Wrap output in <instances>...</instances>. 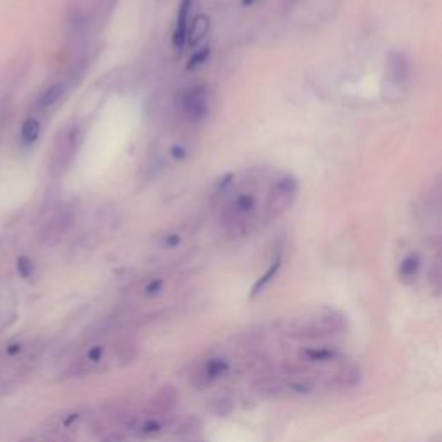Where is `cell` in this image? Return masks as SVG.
<instances>
[{
  "mask_svg": "<svg viewBox=\"0 0 442 442\" xmlns=\"http://www.w3.org/2000/svg\"><path fill=\"white\" fill-rule=\"evenodd\" d=\"M363 382V371L358 364H346L335 371L334 377L330 378V385L337 390H351L356 389Z\"/></svg>",
  "mask_w": 442,
  "mask_h": 442,
  "instance_id": "obj_8",
  "label": "cell"
},
{
  "mask_svg": "<svg viewBox=\"0 0 442 442\" xmlns=\"http://www.w3.org/2000/svg\"><path fill=\"white\" fill-rule=\"evenodd\" d=\"M408 76H410V66H408L404 54H390L389 63H387V78H389V82L397 87H403L404 82L408 80Z\"/></svg>",
  "mask_w": 442,
  "mask_h": 442,
  "instance_id": "obj_9",
  "label": "cell"
},
{
  "mask_svg": "<svg viewBox=\"0 0 442 442\" xmlns=\"http://www.w3.org/2000/svg\"><path fill=\"white\" fill-rule=\"evenodd\" d=\"M213 382H214V380H213V377H211L209 374H207V370H206V367H204V363L199 364V367H197L196 370H193L192 374H190V377H189V383L192 385V389H196V390L207 389V387H209Z\"/></svg>",
  "mask_w": 442,
  "mask_h": 442,
  "instance_id": "obj_21",
  "label": "cell"
},
{
  "mask_svg": "<svg viewBox=\"0 0 442 442\" xmlns=\"http://www.w3.org/2000/svg\"><path fill=\"white\" fill-rule=\"evenodd\" d=\"M200 430H202V420L196 415H190L182 418L175 425L173 434L177 437H180V439H190V437H199Z\"/></svg>",
  "mask_w": 442,
  "mask_h": 442,
  "instance_id": "obj_13",
  "label": "cell"
},
{
  "mask_svg": "<svg viewBox=\"0 0 442 442\" xmlns=\"http://www.w3.org/2000/svg\"><path fill=\"white\" fill-rule=\"evenodd\" d=\"M297 193V180L292 175H285L273 185L272 197H270V213L279 216L292 204Z\"/></svg>",
  "mask_w": 442,
  "mask_h": 442,
  "instance_id": "obj_4",
  "label": "cell"
},
{
  "mask_svg": "<svg viewBox=\"0 0 442 442\" xmlns=\"http://www.w3.org/2000/svg\"><path fill=\"white\" fill-rule=\"evenodd\" d=\"M287 385V390H292L295 394H301V396H306V394H311L315 390V382L311 378H288L285 382Z\"/></svg>",
  "mask_w": 442,
  "mask_h": 442,
  "instance_id": "obj_22",
  "label": "cell"
},
{
  "mask_svg": "<svg viewBox=\"0 0 442 442\" xmlns=\"http://www.w3.org/2000/svg\"><path fill=\"white\" fill-rule=\"evenodd\" d=\"M348 328V320L341 313H328V315L318 316L315 320L299 321L288 327V337L301 342H315L323 339L339 335Z\"/></svg>",
  "mask_w": 442,
  "mask_h": 442,
  "instance_id": "obj_1",
  "label": "cell"
},
{
  "mask_svg": "<svg viewBox=\"0 0 442 442\" xmlns=\"http://www.w3.org/2000/svg\"><path fill=\"white\" fill-rule=\"evenodd\" d=\"M178 403H180V390L173 383H164L147 401L144 411L151 418H161V416H168L177 410Z\"/></svg>",
  "mask_w": 442,
  "mask_h": 442,
  "instance_id": "obj_2",
  "label": "cell"
},
{
  "mask_svg": "<svg viewBox=\"0 0 442 442\" xmlns=\"http://www.w3.org/2000/svg\"><path fill=\"white\" fill-rule=\"evenodd\" d=\"M80 145V131L76 128H68L59 135L54 147L52 156V171L54 173H63L66 168L69 166Z\"/></svg>",
  "mask_w": 442,
  "mask_h": 442,
  "instance_id": "obj_3",
  "label": "cell"
},
{
  "mask_svg": "<svg viewBox=\"0 0 442 442\" xmlns=\"http://www.w3.org/2000/svg\"><path fill=\"white\" fill-rule=\"evenodd\" d=\"M190 7H192V0H182L180 6H178L177 24H175L173 38H171V42H173L175 49H182V47L185 45V42H187Z\"/></svg>",
  "mask_w": 442,
  "mask_h": 442,
  "instance_id": "obj_10",
  "label": "cell"
},
{
  "mask_svg": "<svg viewBox=\"0 0 442 442\" xmlns=\"http://www.w3.org/2000/svg\"><path fill=\"white\" fill-rule=\"evenodd\" d=\"M207 410L216 418H228L235 411V399L230 394H216L207 403Z\"/></svg>",
  "mask_w": 442,
  "mask_h": 442,
  "instance_id": "obj_12",
  "label": "cell"
},
{
  "mask_svg": "<svg viewBox=\"0 0 442 442\" xmlns=\"http://www.w3.org/2000/svg\"><path fill=\"white\" fill-rule=\"evenodd\" d=\"M256 207V199L254 196L249 193H242L237 199H233L232 206H230V216L232 218H246L249 214H253Z\"/></svg>",
  "mask_w": 442,
  "mask_h": 442,
  "instance_id": "obj_18",
  "label": "cell"
},
{
  "mask_svg": "<svg viewBox=\"0 0 442 442\" xmlns=\"http://www.w3.org/2000/svg\"><path fill=\"white\" fill-rule=\"evenodd\" d=\"M182 111L190 121H200L207 115V95L202 87H193L182 97Z\"/></svg>",
  "mask_w": 442,
  "mask_h": 442,
  "instance_id": "obj_6",
  "label": "cell"
},
{
  "mask_svg": "<svg viewBox=\"0 0 442 442\" xmlns=\"http://www.w3.org/2000/svg\"><path fill=\"white\" fill-rule=\"evenodd\" d=\"M204 367H206L207 374L213 377V380L223 377L230 370V363L226 360H223V358H211V360H207L204 363Z\"/></svg>",
  "mask_w": 442,
  "mask_h": 442,
  "instance_id": "obj_23",
  "label": "cell"
},
{
  "mask_svg": "<svg viewBox=\"0 0 442 442\" xmlns=\"http://www.w3.org/2000/svg\"><path fill=\"white\" fill-rule=\"evenodd\" d=\"M73 223V214L71 211H66L61 209L50 218V221L47 223L45 228H43L42 237L45 240H54V239H59L61 235H64L68 232V228L71 226Z\"/></svg>",
  "mask_w": 442,
  "mask_h": 442,
  "instance_id": "obj_11",
  "label": "cell"
},
{
  "mask_svg": "<svg viewBox=\"0 0 442 442\" xmlns=\"http://www.w3.org/2000/svg\"><path fill=\"white\" fill-rule=\"evenodd\" d=\"M90 371H92V363L89 360L76 361V363L71 364V368H68L69 377H85Z\"/></svg>",
  "mask_w": 442,
  "mask_h": 442,
  "instance_id": "obj_25",
  "label": "cell"
},
{
  "mask_svg": "<svg viewBox=\"0 0 442 442\" xmlns=\"http://www.w3.org/2000/svg\"><path fill=\"white\" fill-rule=\"evenodd\" d=\"M138 429H140V434H144V436H151V434H158L159 430H161V423L158 422V420H147V422H144L142 423L140 427H138Z\"/></svg>",
  "mask_w": 442,
  "mask_h": 442,
  "instance_id": "obj_26",
  "label": "cell"
},
{
  "mask_svg": "<svg viewBox=\"0 0 442 442\" xmlns=\"http://www.w3.org/2000/svg\"><path fill=\"white\" fill-rule=\"evenodd\" d=\"M64 94H66L64 83H54V85L47 87V89L38 95L36 109H40V111H47V109L54 108V105L63 98Z\"/></svg>",
  "mask_w": 442,
  "mask_h": 442,
  "instance_id": "obj_14",
  "label": "cell"
},
{
  "mask_svg": "<svg viewBox=\"0 0 442 442\" xmlns=\"http://www.w3.org/2000/svg\"><path fill=\"white\" fill-rule=\"evenodd\" d=\"M207 31H209V17H206V16H202V14H199V16L193 17L192 27H189L187 42L192 47L193 45H199V43L202 42L204 38H206Z\"/></svg>",
  "mask_w": 442,
  "mask_h": 442,
  "instance_id": "obj_16",
  "label": "cell"
},
{
  "mask_svg": "<svg viewBox=\"0 0 442 442\" xmlns=\"http://www.w3.org/2000/svg\"><path fill=\"white\" fill-rule=\"evenodd\" d=\"M282 261H283V256H282V249L277 251L275 258H273L272 265L268 266V270H266L265 273L261 275V279L258 280V282L254 283L253 287V292H251V297H256V295L259 294V292H263L266 288V285H268L270 282H272L273 279L277 277V273L280 272V268H282Z\"/></svg>",
  "mask_w": 442,
  "mask_h": 442,
  "instance_id": "obj_15",
  "label": "cell"
},
{
  "mask_svg": "<svg viewBox=\"0 0 442 442\" xmlns=\"http://www.w3.org/2000/svg\"><path fill=\"white\" fill-rule=\"evenodd\" d=\"M20 272L23 273L24 277H28L31 273V265H30V261H28V259H21L20 261Z\"/></svg>",
  "mask_w": 442,
  "mask_h": 442,
  "instance_id": "obj_30",
  "label": "cell"
},
{
  "mask_svg": "<svg viewBox=\"0 0 442 442\" xmlns=\"http://www.w3.org/2000/svg\"><path fill=\"white\" fill-rule=\"evenodd\" d=\"M163 280H152L151 283L145 287V295H156L163 290Z\"/></svg>",
  "mask_w": 442,
  "mask_h": 442,
  "instance_id": "obj_29",
  "label": "cell"
},
{
  "mask_svg": "<svg viewBox=\"0 0 442 442\" xmlns=\"http://www.w3.org/2000/svg\"><path fill=\"white\" fill-rule=\"evenodd\" d=\"M178 244H180V237L175 235V233H173V235L168 237L166 240H164V246H166V247H175V246H178Z\"/></svg>",
  "mask_w": 442,
  "mask_h": 442,
  "instance_id": "obj_31",
  "label": "cell"
},
{
  "mask_svg": "<svg viewBox=\"0 0 442 442\" xmlns=\"http://www.w3.org/2000/svg\"><path fill=\"white\" fill-rule=\"evenodd\" d=\"M112 353L115 358L118 360L119 364L128 367V364H133L138 360V354H140V344H138L137 337L131 334L121 335L118 341L112 346Z\"/></svg>",
  "mask_w": 442,
  "mask_h": 442,
  "instance_id": "obj_7",
  "label": "cell"
},
{
  "mask_svg": "<svg viewBox=\"0 0 442 442\" xmlns=\"http://www.w3.org/2000/svg\"><path fill=\"white\" fill-rule=\"evenodd\" d=\"M101 442H126V434L121 430H111L102 436Z\"/></svg>",
  "mask_w": 442,
  "mask_h": 442,
  "instance_id": "obj_27",
  "label": "cell"
},
{
  "mask_svg": "<svg viewBox=\"0 0 442 442\" xmlns=\"http://www.w3.org/2000/svg\"><path fill=\"white\" fill-rule=\"evenodd\" d=\"M251 390L261 399H280L287 392V385L283 378L265 371L251 382Z\"/></svg>",
  "mask_w": 442,
  "mask_h": 442,
  "instance_id": "obj_5",
  "label": "cell"
},
{
  "mask_svg": "<svg viewBox=\"0 0 442 442\" xmlns=\"http://www.w3.org/2000/svg\"><path fill=\"white\" fill-rule=\"evenodd\" d=\"M254 3V0H242V6L244 7H251Z\"/></svg>",
  "mask_w": 442,
  "mask_h": 442,
  "instance_id": "obj_32",
  "label": "cell"
},
{
  "mask_svg": "<svg viewBox=\"0 0 442 442\" xmlns=\"http://www.w3.org/2000/svg\"><path fill=\"white\" fill-rule=\"evenodd\" d=\"M420 270V258L416 254H410L401 261L399 265V279L404 283H411L416 279Z\"/></svg>",
  "mask_w": 442,
  "mask_h": 442,
  "instance_id": "obj_19",
  "label": "cell"
},
{
  "mask_svg": "<svg viewBox=\"0 0 442 442\" xmlns=\"http://www.w3.org/2000/svg\"><path fill=\"white\" fill-rule=\"evenodd\" d=\"M339 356V351L334 348H304L299 353V358L313 363H323V361H332Z\"/></svg>",
  "mask_w": 442,
  "mask_h": 442,
  "instance_id": "obj_17",
  "label": "cell"
},
{
  "mask_svg": "<svg viewBox=\"0 0 442 442\" xmlns=\"http://www.w3.org/2000/svg\"><path fill=\"white\" fill-rule=\"evenodd\" d=\"M209 54H211V49L209 47H202V49L197 50L196 54H193L192 57H190L189 64H187V69L189 71H192V69H197L199 66H202L204 63H207V59H209Z\"/></svg>",
  "mask_w": 442,
  "mask_h": 442,
  "instance_id": "obj_24",
  "label": "cell"
},
{
  "mask_svg": "<svg viewBox=\"0 0 442 442\" xmlns=\"http://www.w3.org/2000/svg\"><path fill=\"white\" fill-rule=\"evenodd\" d=\"M40 137V123L36 118H28L27 121L21 126V135L20 142L23 144V147H31Z\"/></svg>",
  "mask_w": 442,
  "mask_h": 442,
  "instance_id": "obj_20",
  "label": "cell"
},
{
  "mask_svg": "<svg viewBox=\"0 0 442 442\" xmlns=\"http://www.w3.org/2000/svg\"><path fill=\"white\" fill-rule=\"evenodd\" d=\"M102 354H104V348H102V346H94V348L89 351V354H87V360H89L90 363H97V361L102 360Z\"/></svg>",
  "mask_w": 442,
  "mask_h": 442,
  "instance_id": "obj_28",
  "label": "cell"
}]
</instances>
